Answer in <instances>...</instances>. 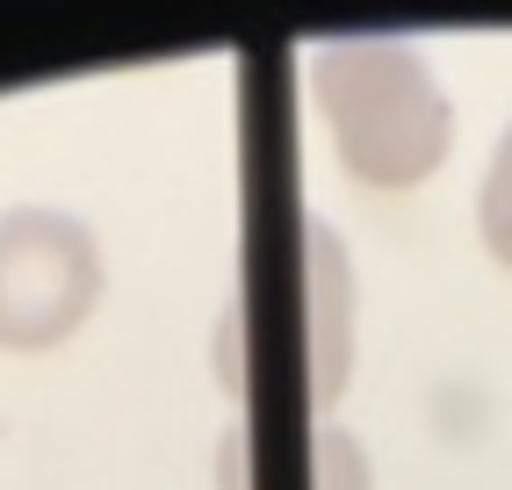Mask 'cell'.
Returning a JSON list of instances; mask_svg holds the SVG:
<instances>
[{"instance_id":"cell-1","label":"cell","mask_w":512,"mask_h":490,"mask_svg":"<svg viewBox=\"0 0 512 490\" xmlns=\"http://www.w3.org/2000/svg\"><path fill=\"white\" fill-rule=\"evenodd\" d=\"M311 94L332 123L339 166L361 188H419L448 159L455 109L433 65L397 37H332L311 51Z\"/></svg>"},{"instance_id":"cell-2","label":"cell","mask_w":512,"mask_h":490,"mask_svg":"<svg viewBox=\"0 0 512 490\" xmlns=\"http://www.w3.org/2000/svg\"><path fill=\"white\" fill-rule=\"evenodd\" d=\"M101 296V253L65 209L0 217V354H44Z\"/></svg>"},{"instance_id":"cell-3","label":"cell","mask_w":512,"mask_h":490,"mask_svg":"<svg viewBox=\"0 0 512 490\" xmlns=\"http://www.w3.org/2000/svg\"><path fill=\"white\" fill-rule=\"evenodd\" d=\"M303 267H311V404L332 411L354 368V274L325 217H303Z\"/></svg>"},{"instance_id":"cell-4","label":"cell","mask_w":512,"mask_h":490,"mask_svg":"<svg viewBox=\"0 0 512 490\" xmlns=\"http://www.w3.org/2000/svg\"><path fill=\"white\" fill-rule=\"evenodd\" d=\"M476 231H484L491 260L512 267V130L498 137V152L484 166V195H476Z\"/></svg>"},{"instance_id":"cell-5","label":"cell","mask_w":512,"mask_h":490,"mask_svg":"<svg viewBox=\"0 0 512 490\" xmlns=\"http://www.w3.org/2000/svg\"><path fill=\"white\" fill-rule=\"evenodd\" d=\"M311 462H318V490H368V454H361V440H354V433L318 426Z\"/></svg>"}]
</instances>
